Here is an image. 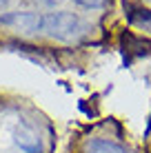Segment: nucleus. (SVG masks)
I'll return each instance as SVG.
<instances>
[{
  "label": "nucleus",
  "mask_w": 151,
  "mask_h": 153,
  "mask_svg": "<svg viewBox=\"0 0 151 153\" xmlns=\"http://www.w3.org/2000/svg\"><path fill=\"white\" fill-rule=\"evenodd\" d=\"M85 153H127V149L109 140H91L87 142Z\"/></svg>",
  "instance_id": "nucleus-3"
},
{
  "label": "nucleus",
  "mask_w": 151,
  "mask_h": 153,
  "mask_svg": "<svg viewBox=\"0 0 151 153\" xmlns=\"http://www.w3.org/2000/svg\"><path fill=\"white\" fill-rule=\"evenodd\" d=\"M74 2H78L80 7H87V9H98V7H102L107 0H74Z\"/></svg>",
  "instance_id": "nucleus-4"
},
{
  "label": "nucleus",
  "mask_w": 151,
  "mask_h": 153,
  "mask_svg": "<svg viewBox=\"0 0 151 153\" xmlns=\"http://www.w3.org/2000/svg\"><path fill=\"white\" fill-rule=\"evenodd\" d=\"M0 25L4 27H13L20 33H42V13L38 11H9L0 16Z\"/></svg>",
  "instance_id": "nucleus-2"
},
{
  "label": "nucleus",
  "mask_w": 151,
  "mask_h": 153,
  "mask_svg": "<svg viewBox=\"0 0 151 153\" xmlns=\"http://www.w3.org/2000/svg\"><path fill=\"white\" fill-rule=\"evenodd\" d=\"M42 4H58V2H62V0H40Z\"/></svg>",
  "instance_id": "nucleus-5"
},
{
  "label": "nucleus",
  "mask_w": 151,
  "mask_h": 153,
  "mask_svg": "<svg viewBox=\"0 0 151 153\" xmlns=\"http://www.w3.org/2000/svg\"><path fill=\"white\" fill-rule=\"evenodd\" d=\"M42 33L54 40H62V42L78 40L82 36V20L67 11L42 13Z\"/></svg>",
  "instance_id": "nucleus-1"
},
{
  "label": "nucleus",
  "mask_w": 151,
  "mask_h": 153,
  "mask_svg": "<svg viewBox=\"0 0 151 153\" xmlns=\"http://www.w3.org/2000/svg\"><path fill=\"white\" fill-rule=\"evenodd\" d=\"M4 4H7V0H0V9H2V7H4Z\"/></svg>",
  "instance_id": "nucleus-6"
}]
</instances>
